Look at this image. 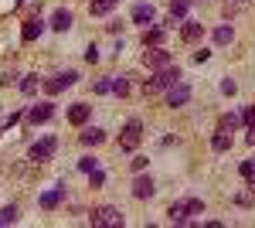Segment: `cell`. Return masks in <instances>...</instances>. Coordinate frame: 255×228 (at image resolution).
<instances>
[{
    "mask_svg": "<svg viewBox=\"0 0 255 228\" xmlns=\"http://www.w3.org/2000/svg\"><path fill=\"white\" fill-rule=\"evenodd\" d=\"M129 89H133V82H129V75H119L116 82H113V92H116L119 99H126V95H129Z\"/></svg>",
    "mask_w": 255,
    "mask_h": 228,
    "instance_id": "cell-25",
    "label": "cell"
},
{
    "mask_svg": "<svg viewBox=\"0 0 255 228\" xmlns=\"http://www.w3.org/2000/svg\"><path fill=\"white\" fill-rule=\"evenodd\" d=\"M41 85H44V82H41L38 75H24V82H20V92H24V95H38Z\"/></svg>",
    "mask_w": 255,
    "mask_h": 228,
    "instance_id": "cell-22",
    "label": "cell"
},
{
    "mask_svg": "<svg viewBox=\"0 0 255 228\" xmlns=\"http://www.w3.org/2000/svg\"><path fill=\"white\" fill-rule=\"evenodd\" d=\"M129 17H133V24H143L146 27V24H153L157 10H153V3H133V14Z\"/></svg>",
    "mask_w": 255,
    "mask_h": 228,
    "instance_id": "cell-12",
    "label": "cell"
},
{
    "mask_svg": "<svg viewBox=\"0 0 255 228\" xmlns=\"http://www.w3.org/2000/svg\"><path fill=\"white\" fill-rule=\"evenodd\" d=\"M119 0H89V14L92 17H106L109 10H116Z\"/></svg>",
    "mask_w": 255,
    "mask_h": 228,
    "instance_id": "cell-17",
    "label": "cell"
},
{
    "mask_svg": "<svg viewBox=\"0 0 255 228\" xmlns=\"http://www.w3.org/2000/svg\"><path fill=\"white\" fill-rule=\"evenodd\" d=\"M180 38L187 41V44H197V41L204 38V24H197V20H184V24H180Z\"/></svg>",
    "mask_w": 255,
    "mask_h": 228,
    "instance_id": "cell-13",
    "label": "cell"
},
{
    "mask_svg": "<svg viewBox=\"0 0 255 228\" xmlns=\"http://www.w3.org/2000/svg\"><path fill=\"white\" fill-rule=\"evenodd\" d=\"M187 102H191V85L180 78L177 85L167 89V106H174V109H177V106H187Z\"/></svg>",
    "mask_w": 255,
    "mask_h": 228,
    "instance_id": "cell-7",
    "label": "cell"
},
{
    "mask_svg": "<svg viewBox=\"0 0 255 228\" xmlns=\"http://www.w3.org/2000/svg\"><path fill=\"white\" fill-rule=\"evenodd\" d=\"M89 222H92V228H123V225H126L123 211H119V208H113V205H102V208H92V215H89Z\"/></svg>",
    "mask_w": 255,
    "mask_h": 228,
    "instance_id": "cell-3",
    "label": "cell"
},
{
    "mask_svg": "<svg viewBox=\"0 0 255 228\" xmlns=\"http://www.w3.org/2000/svg\"><path fill=\"white\" fill-rule=\"evenodd\" d=\"M153 194H157V188H153L150 177H136V181H133V198H136V201H146V198H153Z\"/></svg>",
    "mask_w": 255,
    "mask_h": 228,
    "instance_id": "cell-16",
    "label": "cell"
},
{
    "mask_svg": "<svg viewBox=\"0 0 255 228\" xmlns=\"http://www.w3.org/2000/svg\"><path fill=\"white\" fill-rule=\"evenodd\" d=\"M215 41H218V44H232V41H235L232 24H221V27H215Z\"/></svg>",
    "mask_w": 255,
    "mask_h": 228,
    "instance_id": "cell-24",
    "label": "cell"
},
{
    "mask_svg": "<svg viewBox=\"0 0 255 228\" xmlns=\"http://www.w3.org/2000/svg\"><path fill=\"white\" fill-rule=\"evenodd\" d=\"M75 82H79V75H75V72H61V75L48 78V82H44L41 89H44L48 95H58L61 89H68V85H75Z\"/></svg>",
    "mask_w": 255,
    "mask_h": 228,
    "instance_id": "cell-8",
    "label": "cell"
},
{
    "mask_svg": "<svg viewBox=\"0 0 255 228\" xmlns=\"http://www.w3.org/2000/svg\"><path fill=\"white\" fill-rule=\"evenodd\" d=\"M51 113H55V106H51V102H38V106H31L27 123H31V126H41V123H48V119H51Z\"/></svg>",
    "mask_w": 255,
    "mask_h": 228,
    "instance_id": "cell-11",
    "label": "cell"
},
{
    "mask_svg": "<svg viewBox=\"0 0 255 228\" xmlns=\"http://www.w3.org/2000/svg\"><path fill=\"white\" fill-rule=\"evenodd\" d=\"M14 222H17V208H14V205H7V208L0 211V225H14Z\"/></svg>",
    "mask_w": 255,
    "mask_h": 228,
    "instance_id": "cell-27",
    "label": "cell"
},
{
    "mask_svg": "<svg viewBox=\"0 0 255 228\" xmlns=\"http://www.w3.org/2000/svg\"><path fill=\"white\" fill-rule=\"evenodd\" d=\"M180 78H184V72H180L177 65H167V68L153 72V78H150V82H143V95H157V92H163V89L177 85Z\"/></svg>",
    "mask_w": 255,
    "mask_h": 228,
    "instance_id": "cell-1",
    "label": "cell"
},
{
    "mask_svg": "<svg viewBox=\"0 0 255 228\" xmlns=\"http://www.w3.org/2000/svg\"><path fill=\"white\" fill-rule=\"evenodd\" d=\"M235 89H238V85L232 82V78H225V82H221V92H225V95H235Z\"/></svg>",
    "mask_w": 255,
    "mask_h": 228,
    "instance_id": "cell-33",
    "label": "cell"
},
{
    "mask_svg": "<svg viewBox=\"0 0 255 228\" xmlns=\"http://www.w3.org/2000/svg\"><path fill=\"white\" fill-rule=\"evenodd\" d=\"M139 140H143V123H139V119H129V123L123 126V136H119V150L133 153L139 147Z\"/></svg>",
    "mask_w": 255,
    "mask_h": 228,
    "instance_id": "cell-4",
    "label": "cell"
},
{
    "mask_svg": "<svg viewBox=\"0 0 255 228\" xmlns=\"http://www.w3.org/2000/svg\"><path fill=\"white\" fill-rule=\"evenodd\" d=\"M242 119H245V123H255V106H249V109L242 113Z\"/></svg>",
    "mask_w": 255,
    "mask_h": 228,
    "instance_id": "cell-37",
    "label": "cell"
},
{
    "mask_svg": "<svg viewBox=\"0 0 255 228\" xmlns=\"http://www.w3.org/2000/svg\"><path fill=\"white\" fill-rule=\"evenodd\" d=\"M96 167H99V160H96V157H82V160H79V171H82V174H92Z\"/></svg>",
    "mask_w": 255,
    "mask_h": 228,
    "instance_id": "cell-28",
    "label": "cell"
},
{
    "mask_svg": "<svg viewBox=\"0 0 255 228\" xmlns=\"http://www.w3.org/2000/svg\"><path fill=\"white\" fill-rule=\"evenodd\" d=\"M238 123H242V116H235V113H225L221 119H218V130L232 133V130H238Z\"/></svg>",
    "mask_w": 255,
    "mask_h": 228,
    "instance_id": "cell-23",
    "label": "cell"
},
{
    "mask_svg": "<svg viewBox=\"0 0 255 228\" xmlns=\"http://www.w3.org/2000/svg\"><path fill=\"white\" fill-rule=\"evenodd\" d=\"M41 31H44V20L34 14V17L24 20V27H20V41H24V44H31V41H38V38H41Z\"/></svg>",
    "mask_w": 255,
    "mask_h": 228,
    "instance_id": "cell-9",
    "label": "cell"
},
{
    "mask_svg": "<svg viewBox=\"0 0 255 228\" xmlns=\"http://www.w3.org/2000/svg\"><path fill=\"white\" fill-rule=\"evenodd\" d=\"M14 3H17V7H20V3H24V0H14Z\"/></svg>",
    "mask_w": 255,
    "mask_h": 228,
    "instance_id": "cell-39",
    "label": "cell"
},
{
    "mask_svg": "<svg viewBox=\"0 0 255 228\" xmlns=\"http://www.w3.org/2000/svg\"><path fill=\"white\" fill-rule=\"evenodd\" d=\"M232 3H245V0H232Z\"/></svg>",
    "mask_w": 255,
    "mask_h": 228,
    "instance_id": "cell-38",
    "label": "cell"
},
{
    "mask_svg": "<svg viewBox=\"0 0 255 228\" xmlns=\"http://www.w3.org/2000/svg\"><path fill=\"white\" fill-rule=\"evenodd\" d=\"M211 150H215V153H225V150H232V133H225V130H218V133L211 136Z\"/></svg>",
    "mask_w": 255,
    "mask_h": 228,
    "instance_id": "cell-21",
    "label": "cell"
},
{
    "mask_svg": "<svg viewBox=\"0 0 255 228\" xmlns=\"http://www.w3.org/2000/svg\"><path fill=\"white\" fill-rule=\"evenodd\" d=\"M48 27H51V31H58V34H65V31L72 27V10H65V7H61V10H55V14H51V20H48Z\"/></svg>",
    "mask_w": 255,
    "mask_h": 228,
    "instance_id": "cell-15",
    "label": "cell"
},
{
    "mask_svg": "<svg viewBox=\"0 0 255 228\" xmlns=\"http://www.w3.org/2000/svg\"><path fill=\"white\" fill-rule=\"evenodd\" d=\"M167 24H157V27H150V31H143V48H160L163 41H167Z\"/></svg>",
    "mask_w": 255,
    "mask_h": 228,
    "instance_id": "cell-10",
    "label": "cell"
},
{
    "mask_svg": "<svg viewBox=\"0 0 255 228\" xmlns=\"http://www.w3.org/2000/svg\"><path fill=\"white\" fill-rule=\"evenodd\" d=\"M238 174H242L245 181H252V177H255V160H242V167H238Z\"/></svg>",
    "mask_w": 255,
    "mask_h": 228,
    "instance_id": "cell-29",
    "label": "cell"
},
{
    "mask_svg": "<svg viewBox=\"0 0 255 228\" xmlns=\"http://www.w3.org/2000/svg\"><path fill=\"white\" fill-rule=\"evenodd\" d=\"M191 3H194V0H170V17H167V27H174V24H180V20L187 17Z\"/></svg>",
    "mask_w": 255,
    "mask_h": 228,
    "instance_id": "cell-14",
    "label": "cell"
},
{
    "mask_svg": "<svg viewBox=\"0 0 255 228\" xmlns=\"http://www.w3.org/2000/svg\"><path fill=\"white\" fill-rule=\"evenodd\" d=\"M55 150H58V140H55V136H44V140H38V143L27 150V157H31L34 164H44V160L55 157Z\"/></svg>",
    "mask_w": 255,
    "mask_h": 228,
    "instance_id": "cell-6",
    "label": "cell"
},
{
    "mask_svg": "<svg viewBox=\"0 0 255 228\" xmlns=\"http://www.w3.org/2000/svg\"><path fill=\"white\" fill-rule=\"evenodd\" d=\"M113 82H116V78H102V82H96V95H109L113 92Z\"/></svg>",
    "mask_w": 255,
    "mask_h": 228,
    "instance_id": "cell-30",
    "label": "cell"
},
{
    "mask_svg": "<svg viewBox=\"0 0 255 228\" xmlns=\"http://www.w3.org/2000/svg\"><path fill=\"white\" fill-rule=\"evenodd\" d=\"M102 181H106V174L99 171V167H96L92 174H89V184H92V188H102Z\"/></svg>",
    "mask_w": 255,
    "mask_h": 228,
    "instance_id": "cell-31",
    "label": "cell"
},
{
    "mask_svg": "<svg viewBox=\"0 0 255 228\" xmlns=\"http://www.w3.org/2000/svg\"><path fill=\"white\" fill-rule=\"evenodd\" d=\"M85 119H89V106H85V102H75V106L68 109V123H72V126H82Z\"/></svg>",
    "mask_w": 255,
    "mask_h": 228,
    "instance_id": "cell-20",
    "label": "cell"
},
{
    "mask_svg": "<svg viewBox=\"0 0 255 228\" xmlns=\"http://www.w3.org/2000/svg\"><path fill=\"white\" fill-rule=\"evenodd\" d=\"M208 58H211V51H204V48H201V51H194V61H197V65H201V61H208Z\"/></svg>",
    "mask_w": 255,
    "mask_h": 228,
    "instance_id": "cell-36",
    "label": "cell"
},
{
    "mask_svg": "<svg viewBox=\"0 0 255 228\" xmlns=\"http://www.w3.org/2000/svg\"><path fill=\"white\" fill-rule=\"evenodd\" d=\"M143 65L146 68H153V72H160V68H167V65H174V55L160 44V48H143Z\"/></svg>",
    "mask_w": 255,
    "mask_h": 228,
    "instance_id": "cell-5",
    "label": "cell"
},
{
    "mask_svg": "<svg viewBox=\"0 0 255 228\" xmlns=\"http://www.w3.org/2000/svg\"><path fill=\"white\" fill-rule=\"evenodd\" d=\"M245 143H249V147H255V123H249V133H245Z\"/></svg>",
    "mask_w": 255,
    "mask_h": 228,
    "instance_id": "cell-34",
    "label": "cell"
},
{
    "mask_svg": "<svg viewBox=\"0 0 255 228\" xmlns=\"http://www.w3.org/2000/svg\"><path fill=\"white\" fill-rule=\"evenodd\" d=\"M191 215H204V201H201V198H184V201H174V205L167 208V218H170L174 225H187Z\"/></svg>",
    "mask_w": 255,
    "mask_h": 228,
    "instance_id": "cell-2",
    "label": "cell"
},
{
    "mask_svg": "<svg viewBox=\"0 0 255 228\" xmlns=\"http://www.w3.org/2000/svg\"><path fill=\"white\" fill-rule=\"evenodd\" d=\"M143 167H146V157H133V171H143Z\"/></svg>",
    "mask_w": 255,
    "mask_h": 228,
    "instance_id": "cell-35",
    "label": "cell"
},
{
    "mask_svg": "<svg viewBox=\"0 0 255 228\" xmlns=\"http://www.w3.org/2000/svg\"><path fill=\"white\" fill-rule=\"evenodd\" d=\"M235 205H238V208H252V205H255V191H238Z\"/></svg>",
    "mask_w": 255,
    "mask_h": 228,
    "instance_id": "cell-26",
    "label": "cell"
},
{
    "mask_svg": "<svg viewBox=\"0 0 255 228\" xmlns=\"http://www.w3.org/2000/svg\"><path fill=\"white\" fill-rule=\"evenodd\" d=\"M85 61H89V65H96V61H99V51H96V44H89V48H85Z\"/></svg>",
    "mask_w": 255,
    "mask_h": 228,
    "instance_id": "cell-32",
    "label": "cell"
},
{
    "mask_svg": "<svg viewBox=\"0 0 255 228\" xmlns=\"http://www.w3.org/2000/svg\"><path fill=\"white\" fill-rule=\"evenodd\" d=\"M79 140L85 143V147H99V143L106 140V133H102L99 126H89V130H82V133H79Z\"/></svg>",
    "mask_w": 255,
    "mask_h": 228,
    "instance_id": "cell-19",
    "label": "cell"
},
{
    "mask_svg": "<svg viewBox=\"0 0 255 228\" xmlns=\"http://www.w3.org/2000/svg\"><path fill=\"white\" fill-rule=\"evenodd\" d=\"M61 198H65V188L44 191V194H41V208H44V211H55V208L61 205Z\"/></svg>",
    "mask_w": 255,
    "mask_h": 228,
    "instance_id": "cell-18",
    "label": "cell"
}]
</instances>
